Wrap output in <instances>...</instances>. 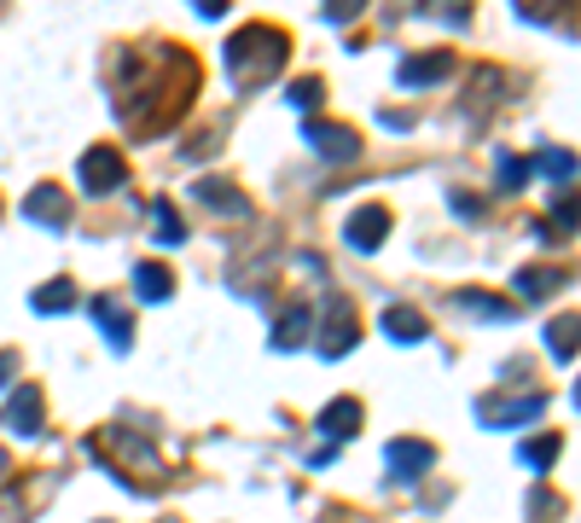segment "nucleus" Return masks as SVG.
I'll list each match as a JSON object with an SVG mask.
<instances>
[{"label": "nucleus", "mask_w": 581, "mask_h": 523, "mask_svg": "<svg viewBox=\"0 0 581 523\" xmlns=\"http://www.w3.org/2000/svg\"><path fill=\"white\" fill-rule=\"evenodd\" d=\"M285 53H290V41L280 36V29H268V24H245V29H238V36L227 41V71H233V82L256 88V82L280 76Z\"/></svg>", "instance_id": "obj_1"}, {"label": "nucleus", "mask_w": 581, "mask_h": 523, "mask_svg": "<svg viewBox=\"0 0 581 523\" xmlns=\"http://www.w3.org/2000/svg\"><path fill=\"white\" fill-rule=\"evenodd\" d=\"M302 140H309L326 163H355V158H361V134L344 128V123H309V128H302Z\"/></svg>", "instance_id": "obj_2"}, {"label": "nucleus", "mask_w": 581, "mask_h": 523, "mask_svg": "<svg viewBox=\"0 0 581 523\" xmlns=\"http://www.w3.org/2000/svg\"><path fill=\"white\" fill-rule=\"evenodd\" d=\"M123 180H128V163L116 146H94L88 158H82V187L88 192H116Z\"/></svg>", "instance_id": "obj_3"}, {"label": "nucleus", "mask_w": 581, "mask_h": 523, "mask_svg": "<svg viewBox=\"0 0 581 523\" xmlns=\"http://www.w3.org/2000/svg\"><path fill=\"white\" fill-rule=\"evenodd\" d=\"M384 460H390V471H396L401 483H419L424 471H431L436 448H431V443H419V436H396V443L384 448Z\"/></svg>", "instance_id": "obj_4"}, {"label": "nucleus", "mask_w": 581, "mask_h": 523, "mask_svg": "<svg viewBox=\"0 0 581 523\" xmlns=\"http://www.w3.org/2000/svg\"><path fill=\"white\" fill-rule=\"evenodd\" d=\"M355 344H361V326H355V309H349L344 297H337V302H332V326L320 332V356L337 361V356H349Z\"/></svg>", "instance_id": "obj_5"}, {"label": "nucleus", "mask_w": 581, "mask_h": 523, "mask_svg": "<svg viewBox=\"0 0 581 523\" xmlns=\"http://www.w3.org/2000/svg\"><path fill=\"white\" fill-rule=\"evenodd\" d=\"M384 233H390V210H384V204H361V210L349 215L344 239H349L355 250H379V245H384Z\"/></svg>", "instance_id": "obj_6"}, {"label": "nucleus", "mask_w": 581, "mask_h": 523, "mask_svg": "<svg viewBox=\"0 0 581 523\" xmlns=\"http://www.w3.org/2000/svg\"><path fill=\"white\" fill-rule=\"evenodd\" d=\"M24 215L36 227H71V198H64L59 187H36L24 198Z\"/></svg>", "instance_id": "obj_7"}, {"label": "nucleus", "mask_w": 581, "mask_h": 523, "mask_svg": "<svg viewBox=\"0 0 581 523\" xmlns=\"http://www.w3.org/2000/svg\"><path fill=\"white\" fill-rule=\"evenodd\" d=\"M7 425L18 436H41V384H18L7 401Z\"/></svg>", "instance_id": "obj_8"}, {"label": "nucleus", "mask_w": 581, "mask_h": 523, "mask_svg": "<svg viewBox=\"0 0 581 523\" xmlns=\"http://www.w3.org/2000/svg\"><path fill=\"white\" fill-rule=\"evenodd\" d=\"M401 88H431V82H448L454 76V53H419V59H401Z\"/></svg>", "instance_id": "obj_9"}, {"label": "nucleus", "mask_w": 581, "mask_h": 523, "mask_svg": "<svg viewBox=\"0 0 581 523\" xmlns=\"http://www.w3.org/2000/svg\"><path fill=\"white\" fill-rule=\"evenodd\" d=\"M309 326H314V309H309V302H290L285 320L273 326V349H280V356H290V349H302V344H309Z\"/></svg>", "instance_id": "obj_10"}, {"label": "nucleus", "mask_w": 581, "mask_h": 523, "mask_svg": "<svg viewBox=\"0 0 581 523\" xmlns=\"http://www.w3.org/2000/svg\"><path fill=\"white\" fill-rule=\"evenodd\" d=\"M379 326H384L390 337H396V344H424V332H431V326H424V314H419V309H407V302H396V309H384Z\"/></svg>", "instance_id": "obj_11"}, {"label": "nucleus", "mask_w": 581, "mask_h": 523, "mask_svg": "<svg viewBox=\"0 0 581 523\" xmlns=\"http://www.w3.org/2000/svg\"><path fill=\"white\" fill-rule=\"evenodd\" d=\"M355 425H361V401H355V396H337L332 408L320 413V436H337V443L355 436Z\"/></svg>", "instance_id": "obj_12"}, {"label": "nucleus", "mask_w": 581, "mask_h": 523, "mask_svg": "<svg viewBox=\"0 0 581 523\" xmlns=\"http://www.w3.org/2000/svg\"><path fill=\"white\" fill-rule=\"evenodd\" d=\"M477 413L494 419V425H523V419L546 413V396H523V401H511V408H500V401H477Z\"/></svg>", "instance_id": "obj_13"}, {"label": "nucleus", "mask_w": 581, "mask_h": 523, "mask_svg": "<svg viewBox=\"0 0 581 523\" xmlns=\"http://www.w3.org/2000/svg\"><path fill=\"white\" fill-rule=\"evenodd\" d=\"M94 314H99V326H106V344H111V349H128V344H134V326H128V314L116 309L111 297H94Z\"/></svg>", "instance_id": "obj_14"}, {"label": "nucleus", "mask_w": 581, "mask_h": 523, "mask_svg": "<svg viewBox=\"0 0 581 523\" xmlns=\"http://www.w3.org/2000/svg\"><path fill=\"white\" fill-rule=\"evenodd\" d=\"M134 291H140L146 302H163L169 291H175V274H169L163 262H140L134 267Z\"/></svg>", "instance_id": "obj_15"}, {"label": "nucleus", "mask_w": 581, "mask_h": 523, "mask_svg": "<svg viewBox=\"0 0 581 523\" xmlns=\"http://www.w3.org/2000/svg\"><path fill=\"white\" fill-rule=\"evenodd\" d=\"M29 302H36L41 314H71V309H76V285H71V279H47Z\"/></svg>", "instance_id": "obj_16"}, {"label": "nucleus", "mask_w": 581, "mask_h": 523, "mask_svg": "<svg viewBox=\"0 0 581 523\" xmlns=\"http://www.w3.org/2000/svg\"><path fill=\"white\" fill-rule=\"evenodd\" d=\"M511 285H518L529 302H541V297H553L558 285H564V274H558V267H523V274L511 279Z\"/></svg>", "instance_id": "obj_17"}, {"label": "nucleus", "mask_w": 581, "mask_h": 523, "mask_svg": "<svg viewBox=\"0 0 581 523\" xmlns=\"http://www.w3.org/2000/svg\"><path fill=\"white\" fill-rule=\"evenodd\" d=\"M198 198H203V204H210V210H233V215H245V210H250L245 198H238L233 187H221V180H203V187H198Z\"/></svg>", "instance_id": "obj_18"}, {"label": "nucleus", "mask_w": 581, "mask_h": 523, "mask_svg": "<svg viewBox=\"0 0 581 523\" xmlns=\"http://www.w3.org/2000/svg\"><path fill=\"white\" fill-rule=\"evenodd\" d=\"M570 332H576V320H570V314L546 326V349H553L558 361H576V337H570Z\"/></svg>", "instance_id": "obj_19"}, {"label": "nucleus", "mask_w": 581, "mask_h": 523, "mask_svg": "<svg viewBox=\"0 0 581 523\" xmlns=\"http://www.w3.org/2000/svg\"><path fill=\"white\" fill-rule=\"evenodd\" d=\"M553 460H558V436H529L523 443V465L529 471H546Z\"/></svg>", "instance_id": "obj_20"}, {"label": "nucleus", "mask_w": 581, "mask_h": 523, "mask_svg": "<svg viewBox=\"0 0 581 523\" xmlns=\"http://www.w3.org/2000/svg\"><path fill=\"white\" fill-rule=\"evenodd\" d=\"M320 94H326V82H320V76H302V82H290V88H285V99H290L297 111H314Z\"/></svg>", "instance_id": "obj_21"}, {"label": "nucleus", "mask_w": 581, "mask_h": 523, "mask_svg": "<svg viewBox=\"0 0 581 523\" xmlns=\"http://www.w3.org/2000/svg\"><path fill=\"white\" fill-rule=\"evenodd\" d=\"M151 210H158V239H163V245H181V239H186V227H181L175 204H169V198H158Z\"/></svg>", "instance_id": "obj_22"}, {"label": "nucleus", "mask_w": 581, "mask_h": 523, "mask_svg": "<svg viewBox=\"0 0 581 523\" xmlns=\"http://www.w3.org/2000/svg\"><path fill=\"white\" fill-rule=\"evenodd\" d=\"M535 163H541V169H546V175H553V180H570V175H576V158H570V151H564V146H546Z\"/></svg>", "instance_id": "obj_23"}, {"label": "nucleus", "mask_w": 581, "mask_h": 523, "mask_svg": "<svg viewBox=\"0 0 581 523\" xmlns=\"http://www.w3.org/2000/svg\"><path fill=\"white\" fill-rule=\"evenodd\" d=\"M523 180H529V163H523V158H500V187H506V192H518Z\"/></svg>", "instance_id": "obj_24"}, {"label": "nucleus", "mask_w": 581, "mask_h": 523, "mask_svg": "<svg viewBox=\"0 0 581 523\" xmlns=\"http://www.w3.org/2000/svg\"><path fill=\"white\" fill-rule=\"evenodd\" d=\"M12 366H18V361H12V356H0V384H7V373H12Z\"/></svg>", "instance_id": "obj_25"}, {"label": "nucleus", "mask_w": 581, "mask_h": 523, "mask_svg": "<svg viewBox=\"0 0 581 523\" xmlns=\"http://www.w3.org/2000/svg\"><path fill=\"white\" fill-rule=\"evenodd\" d=\"M0 471H7V453H0Z\"/></svg>", "instance_id": "obj_26"}]
</instances>
